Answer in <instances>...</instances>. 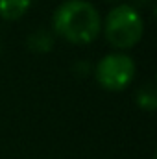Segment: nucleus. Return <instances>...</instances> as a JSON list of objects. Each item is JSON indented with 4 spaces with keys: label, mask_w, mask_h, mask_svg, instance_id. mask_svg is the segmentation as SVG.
I'll return each instance as SVG.
<instances>
[{
    "label": "nucleus",
    "mask_w": 157,
    "mask_h": 159,
    "mask_svg": "<svg viewBox=\"0 0 157 159\" xmlns=\"http://www.w3.org/2000/svg\"><path fill=\"white\" fill-rule=\"evenodd\" d=\"M54 34L72 44H89L100 35L102 19L89 0H67L52 15Z\"/></svg>",
    "instance_id": "nucleus-1"
},
{
    "label": "nucleus",
    "mask_w": 157,
    "mask_h": 159,
    "mask_svg": "<svg viewBox=\"0 0 157 159\" xmlns=\"http://www.w3.org/2000/svg\"><path fill=\"white\" fill-rule=\"evenodd\" d=\"M144 20L141 11L129 4L115 6L104 20V35L117 50H128L142 39Z\"/></svg>",
    "instance_id": "nucleus-2"
},
{
    "label": "nucleus",
    "mask_w": 157,
    "mask_h": 159,
    "mask_svg": "<svg viewBox=\"0 0 157 159\" xmlns=\"http://www.w3.org/2000/svg\"><path fill=\"white\" fill-rule=\"evenodd\" d=\"M96 81L111 93L124 91L135 78V61L122 52L104 56L96 65Z\"/></svg>",
    "instance_id": "nucleus-3"
},
{
    "label": "nucleus",
    "mask_w": 157,
    "mask_h": 159,
    "mask_svg": "<svg viewBox=\"0 0 157 159\" xmlns=\"http://www.w3.org/2000/svg\"><path fill=\"white\" fill-rule=\"evenodd\" d=\"M54 43H56V37H54V32L50 30H44V28H39L35 32H32L26 39V46L30 52L34 54H48L52 48H54Z\"/></svg>",
    "instance_id": "nucleus-4"
},
{
    "label": "nucleus",
    "mask_w": 157,
    "mask_h": 159,
    "mask_svg": "<svg viewBox=\"0 0 157 159\" xmlns=\"http://www.w3.org/2000/svg\"><path fill=\"white\" fill-rule=\"evenodd\" d=\"M32 0H0V17L4 20H19L28 13Z\"/></svg>",
    "instance_id": "nucleus-5"
},
{
    "label": "nucleus",
    "mask_w": 157,
    "mask_h": 159,
    "mask_svg": "<svg viewBox=\"0 0 157 159\" xmlns=\"http://www.w3.org/2000/svg\"><path fill=\"white\" fill-rule=\"evenodd\" d=\"M135 102H137V106H139L141 109H144V111H148V113L155 111V107H157V93H155V85H154V81L144 83V85L137 91V94H135Z\"/></svg>",
    "instance_id": "nucleus-6"
},
{
    "label": "nucleus",
    "mask_w": 157,
    "mask_h": 159,
    "mask_svg": "<svg viewBox=\"0 0 157 159\" xmlns=\"http://www.w3.org/2000/svg\"><path fill=\"white\" fill-rule=\"evenodd\" d=\"M150 4H152V0H131V4H129V6H131V7H135V9L139 11L141 7H148Z\"/></svg>",
    "instance_id": "nucleus-7"
},
{
    "label": "nucleus",
    "mask_w": 157,
    "mask_h": 159,
    "mask_svg": "<svg viewBox=\"0 0 157 159\" xmlns=\"http://www.w3.org/2000/svg\"><path fill=\"white\" fill-rule=\"evenodd\" d=\"M107 2H118V0H107Z\"/></svg>",
    "instance_id": "nucleus-8"
}]
</instances>
